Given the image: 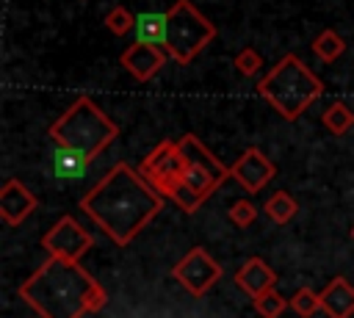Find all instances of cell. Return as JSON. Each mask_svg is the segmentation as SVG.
<instances>
[{"label":"cell","mask_w":354,"mask_h":318,"mask_svg":"<svg viewBox=\"0 0 354 318\" xmlns=\"http://www.w3.org/2000/svg\"><path fill=\"white\" fill-rule=\"evenodd\" d=\"M80 207L119 246H127L163 207V196L133 166L119 160L83 199Z\"/></svg>","instance_id":"obj_1"},{"label":"cell","mask_w":354,"mask_h":318,"mask_svg":"<svg viewBox=\"0 0 354 318\" xmlns=\"http://www.w3.org/2000/svg\"><path fill=\"white\" fill-rule=\"evenodd\" d=\"M19 296L41 318H80L100 312L108 301L102 285L80 268V263L47 257L22 285Z\"/></svg>","instance_id":"obj_2"},{"label":"cell","mask_w":354,"mask_h":318,"mask_svg":"<svg viewBox=\"0 0 354 318\" xmlns=\"http://www.w3.org/2000/svg\"><path fill=\"white\" fill-rule=\"evenodd\" d=\"M257 94L266 97L288 122H296L304 108L324 94V83L310 66L299 61V55L288 53L263 80H257Z\"/></svg>","instance_id":"obj_3"},{"label":"cell","mask_w":354,"mask_h":318,"mask_svg":"<svg viewBox=\"0 0 354 318\" xmlns=\"http://www.w3.org/2000/svg\"><path fill=\"white\" fill-rule=\"evenodd\" d=\"M116 135H119V127H116L88 97H80V100L50 127V138L58 141V147H69V149L86 152L91 160H94L108 144H113Z\"/></svg>","instance_id":"obj_4"},{"label":"cell","mask_w":354,"mask_h":318,"mask_svg":"<svg viewBox=\"0 0 354 318\" xmlns=\"http://www.w3.org/2000/svg\"><path fill=\"white\" fill-rule=\"evenodd\" d=\"M180 147L185 152V177H183V185L180 191L174 194V205L183 210V213H194L202 202H207L213 196V191L230 177V169L194 135H183L180 138Z\"/></svg>","instance_id":"obj_5"},{"label":"cell","mask_w":354,"mask_h":318,"mask_svg":"<svg viewBox=\"0 0 354 318\" xmlns=\"http://www.w3.org/2000/svg\"><path fill=\"white\" fill-rule=\"evenodd\" d=\"M166 17H169L166 53L177 64H191L199 55V50H205L216 36L213 22L205 14H199L191 0H177L166 11Z\"/></svg>","instance_id":"obj_6"},{"label":"cell","mask_w":354,"mask_h":318,"mask_svg":"<svg viewBox=\"0 0 354 318\" xmlns=\"http://www.w3.org/2000/svg\"><path fill=\"white\" fill-rule=\"evenodd\" d=\"M138 174L163 199H174V194L180 191L183 177H185V152H183L180 141H160L149 155L141 158Z\"/></svg>","instance_id":"obj_7"},{"label":"cell","mask_w":354,"mask_h":318,"mask_svg":"<svg viewBox=\"0 0 354 318\" xmlns=\"http://www.w3.org/2000/svg\"><path fill=\"white\" fill-rule=\"evenodd\" d=\"M91 235L72 218V216H61L50 230L47 235L41 238V249L50 254V257H58V260H69V263H77L88 249H91Z\"/></svg>","instance_id":"obj_8"},{"label":"cell","mask_w":354,"mask_h":318,"mask_svg":"<svg viewBox=\"0 0 354 318\" xmlns=\"http://www.w3.org/2000/svg\"><path fill=\"white\" fill-rule=\"evenodd\" d=\"M171 277L194 296H205L218 279H221V265L210 257L207 249L202 246H194L174 268H171Z\"/></svg>","instance_id":"obj_9"},{"label":"cell","mask_w":354,"mask_h":318,"mask_svg":"<svg viewBox=\"0 0 354 318\" xmlns=\"http://www.w3.org/2000/svg\"><path fill=\"white\" fill-rule=\"evenodd\" d=\"M274 174H277V169H274V163L257 149V147H252V149H246L232 166H230V177L235 180V183H241L243 185V191H249V194H257V191H263L266 188V183L268 180H274Z\"/></svg>","instance_id":"obj_10"},{"label":"cell","mask_w":354,"mask_h":318,"mask_svg":"<svg viewBox=\"0 0 354 318\" xmlns=\"http://www.w3.org/2000/svg\"><path fill=\"white\" fill-rule=\"evenodd\" d=\"M36 205H39V199L33 196V191L28 185H22L17 177L3 183V188H0V216L8 227L22 224L36 210Z\"/></svg>","instance_id":"obj_11"},{"label":"cell","mask_w":354,"mask_h":318,"mask_svg":"<svg viewBox=\"0 0 354 318\" xmlns=\"http://www.w3.org/2000/svg\"><path fill=\"white\" fill-rule=\"evenodd\" d=\"M166 58H169V53H166L163 47H152V44H138V41H133V47H127L119 61H122V66H124L138 83H147V80L166 64Z\"/></svg>","instance_id":"obj_12"},{"label":"cell","mask_w":354,"mask_h":318,"mask_svg":"<svg viewBox=\"0 0 354 318\" xmlns=\"http://www.w3.org/2000/svg\"><path fill=\"white\" fill-rule=\"evenodd\" d=\"M235 285H238L243 293H249L252 299H257V296H263L266 290H271V288L277 285V274H274V268H271L266 260L249 257V260L235 271Z\"/></svg>","instance_id":"obj_13"},{"label":"cell","mask_w":354,"mask_h":318,"mask_svg":"<svg viewBox=\"0 0 354 318\" xmlns=\"http://www.w3.org/2000/svg\"><path fill=\"white\" fill-rule=\"evenodd\" d=\"M321 310L329 318H351L354 315V288L346 277H335L321 290Z\"/></svg>","instance_id":"obj_14"},{"label":"cell","mask_w":354,"mask_h":318,"mask_svg":"<svg viewBox=\"0 0 354 318\" xmlns=\"http://www.w3.org/2000/svg\"><path fill=\"white\" fill-rule=\"evenodd\" d=\"M133 36H136L138 44H152V47H163L166 50L169 17L160 14V11H141V14H136Z\"/></svg>","instance_id":"obj_15"},{"label":"cell","mask_w":354,"mask_h":318,"mask_svg":"<svg viewBox=\"0 0 354 318\" xmlns=\"http://www.w3.org/2000/svg\"><path fill=\"white\" fill-rule=\"evenodd\" d=\"M50 163H53V177L55 180L72 183V180L86 177V171L91 166V158L86 152H77V149H69V147H55Z\"/></svg>","instance_id":"obj_16"},{"label":"cell","mask_w":354,"mask_h":318,"mask_svg":"<svg viewBox=\"0 0 354 318\" xmlns=\"http://www.w3.org/2000/svg\"><path fill=\"white\" fill-rule=\"evenodd\" d=\"M313 53H315V58L318 61H324V64H332V61H337L343 53H346V41H343V36L337 33V30H321L315 39H313Z\"/></svg>","instance_id":"obj_17"},{"label":"cell","mask_w":354,"mask_h":318,"mask_svg":"<svg viewBox=\"0 0 354 318\" xmlns=\"http://www.w3.org/2000/svg\"><path fill=\"white\" fill-rule=\"evenodd\" d=\"M266 213L271 221L277 224H288L296 213H299V202L288 194V191H274L268 199H266Z\"/></svg>","instance_id":"obj_18"},{"label":"cell","mask_w":354,"mask_h":318,"mask_svg":"<svg viewBox=\"0 0 354 318\" xmlns=\"http://www.w3.org/2000/svg\"><path fill=\"white\" fill-rule=\"evenodd\" d=\"M321 122H324V127H326L332 135H346V133L351 130V124H354V113H351V108H348L346 102H332V105L324 111Z\"/></svg>","instance_id":"obj_19"},{"label":"cell","mask_w":354,"mask_h":318,"mask_svg":"<svg viewBox=\"0 0 354 318\" xmlns=\"http://www.w3.org/2000/svg\"><path fill=\"white\" fill-rule=\"evenodd\" d=\"M290 310L301 318H313L318 310H321V293L310 290V288H299L293 296H290Z\"/></svg>","instance_id":"obj_20"},{"label":"cell","mask_w":354,"mask_h":318,"mask_svg":"<svg viewBox=\"0 0 354 318\" xmlns=\"http://www.w3.org/2000/svg\"><path fill=\"white\" fill-rule=\"evenodd\" d=\"M288 304H290V301H285L274 288L254 299V310H257V315H260V318H279V315H282V310H285Z\"/></svg>","instance_id":"obj_21"},{"label":"cell","mask_w":354,"mask_h":318,"mask_svg":"<svg viewBox=\"0 0 354 318\" xmlns=\"http://www.w3.org/2000/svg\"><path fill=\"white\" fill-rule=\"evenodd\" d=\"M105 28L111 30V33H116V36H124L127 30H133L136 28V17L124 8V6H113L108 14H105Z\"/></svg>","instance_id":"obj_22"},{"label":"cell","mask_w":354,"mask_h":318,"mask_svg":"<svg viewBox=\"0 0 354 318\" xmlns=\"http://www.w3.org/2000/svg\"><path fill=\"white\" fill-rule=\"evenodd\" d=\"M260 66H263V58H260V53H257L254 47H243V50L235 55V69H238L241 75H246V77L257 75Z\"/></svg>","instance_id":"obj_23"},{"label":"cell","mask_w":354,"mask_h":318,"mask_svg":"<svg viewBox=\"0 0 354 318\" xmlns=\"http://www.w3.org/2000/svg\"><path fill=\"white\" fill-rule=\"evenodd\" d=\"M254 218H257V207L249 199H238V202L230 205V221L235 227H249Z\"/></svg>","instance_id":"obj_24"},{"label":"cell","mask_w":354,"mask_h":318,"mask_svg":"<svg viewBox=\"0 0 354 318\" xmlns=\"http://www.w3.org/2000/svg\"><path fill=\"white\" fill-rule=\"evenodd\" d=\"M351 241H354V227H351Z\"/></svg>","instance_id":"obj_25"}]
</instances>
